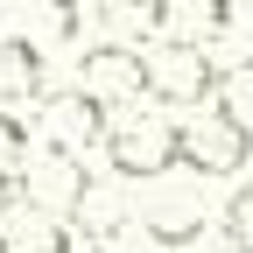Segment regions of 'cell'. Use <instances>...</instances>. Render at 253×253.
Wrapping results in <instances>:
<instances>
[{
	"mask_svg": "<svg viewBox=\"0 0 253 253\" xmlns=\"http://www.w3.org/2000/svg\"><path fill=\"white\" fill-rule=\"evenodd\" d=\"M218 78L211 42H183V36H155L141 49V99L155 106H204Z\"/></svg>",
	"mask_w": 253,
	"mask_h": 253,
	"instance_id": "1",
	"label": "cell"
},
{
	"mask_svg": "<svg viewBox=\"0 0 253 253\" xmlns=\"http://www.w3.org/2000/svg\"><path fill=\"white\" fill-rule=\"evenodd\" d=\"M99 155H106L113 183H155V176H169V169H176V120H162V113L106 120Z\"/></svg>",
	"mask_w": 253,
	"mask_h": 253,
	"instance_id": "2",
	"label": "cell"
},
{
	"mask_svg": "<svg viewBox=\"0 0 253 253\" xmlns=\"http://www.w3.org/2000/svg\"><path fill=\"white\" fill-rule=\"evenodd\" d=\"M246 155H253V134H246V126H232L225 113H190V120L176 126V169H190L197 183L239 176Z\"/></svg>",
	"mask_w": 253,
	"mask_h": 253,
	"instance_id": "3",
	"label": "cell"
},
{
	"mask_svg": "<svg viewBox=\"0 0 253 253\" xmlns=\"http://www.w3.org/2000/svg\"><path fill=\"white\" fill-rule=\"evenodd\" d=\"M106 106L99 99H91V91H56V99H42V113H36V141L42 148H56V155H78V162H84V155H99V141H106Z\"/></svg>",
	"mask_w": 253,
	"mask_h": 253,
	"instance_id": "4",
	"label": "cell"
},
{
	"mask_svg": "<svg viewBox=\"0 0 253 253\" xmlns=\"http://www.w3.org/2000/svg\"><path fill=\"white\" fill-rule=\"evenodd\" d=\"M78 91H91L106 113L141 106V49L134 42H99L78 56Z\"/></svg>",
	"mask_w": 253,
	"mask_h": 253,
	"instance_id": "5",
	"label": "cell"
},
{
	"mask_svg": "<svg viewBox=\"0 0 253 253\" xmlns=\"http://www.w3.org/2000/svg\"><path fill=\"white\" fill-rule=\"evenodd\" d=\"M71 225L84 232L91 253H120L126 246V225H134V211H126V183H91L78 190V204H71Z\"/></svg>",
	"mask_w": 253,
	"mask_h": 253,
	"instance_id": "6",
	"label": "cell"
},
{
	"mask_svg": "<svg viewBox=\"0 0 253 253\" xmlns=\"http://www.w3.org/2000/svg\"><path fill=\"white\" fill-rule=\"evenodd\" d=\"M0 253H71V218L28 197H0Z\"/></svg>",
	"mask_w": 253,
	"mask_h": 253,
	"instance_id": "7",
	"label": "cell"
},
{
	"mask_svg": "<svg viewBox=\"0 0 253 253\" xmlns=\"http://www.w3.org/2000/svg\"><path fill=\"white\" fill-rule=\"evenodd\" d=\"M134 225H141L148 246H162V253H190V246L204 239V204H197V190H190V197H155Z\"/></svg>",
	"mask_w": 253,
	"mask_h": 253,
	"instance_id": "8",
	"label": "cell"
},
{
	"mask_svg": "<svg viewBox=\"0 0 253 253\" xmlns=\"http://www.w3.org/2000/svg\"><path fill=\"white\" fill-rule=\"evenodd\" d=\"M42 84H49V56L42 42L28 36H0V99L7 106H28V99H42Z\"/></svg>",
	"mask_w": 253,
	"mask_h": 253,
	"instance_id": "9",
	"label": "cell"
},
{
	"mask_svg": "<svg viewBox=\"0 0 253 253\" xmlns=\"http://www.w3.org/2000/svg\"><path fill=\"white\" fill-rule=\"evenodd\" d=\"M232 21H239V7H232V0H169V21H162V36L176 28L183 42H218Z\"/></svg>",
	"mask_w": 253,
	"mask_h": 253,
	"instance_id": "10",
	"label": "cell"
},
{
	"mask_svg": "<svg viewBox=\"0 0 253 253\" xmlns=\"http://www.w3.org/2000/svg\"><path fill=\"white\" fill-rule=\"evenodd\" d=\"M99 21L113 28V42H155L169 21V0H99Z\"/></svg>",
	"mask_w": 253,
	"mask_h": 253,
	"instance_id": "11",
	"label": "cell"
},
{
	"mask_svg": "<svg viewBox=\"0 0 253 253\" xmlns=\"http://www.w3.org/2000/svg\"><path fill=\"white\" fill-rule=\"evenodd\" d=\"M211 106L225 113L232 126H246V134H253V56H239V63H225V71L211 78Z\"/></svg>",
	"mask_w": 253,
	"mask_h": 253,
	"instance_id": "12",
	"label": "cell"
},
{
	"mask_svg": "<svg viewBox=\"0 0 253 253\" xmlns=\"http://www.w3.org/2000/svg\"><path fill=\"white\" fill-rule=\"evenodd\" d=\"M28 14H36V28H42L36 42H78V36H84L78 0H28Z\"/></svg>",
	"mask_w": 253,
	"mask_h": 253,
	"instance_id": "13",
	"label": "cell"
},
{
	"mask_svg": "<svg viewBox=\"0 0 253 253\" xmlns=\"http://www.w3.org/2000/svg\"><path fill=\"white\" fill-rule=\"evenodd\" d=\"M218 232H225L232 253H253V183H239L232 197H225V211H218Z\"/></svg>",
	"mask_w": 253,
	"mask_h": 253,
	"instance_id": "14",
	"label": "cell"
},
{
	"mask_svg": "<svg viewBox=\"0 0 253 253\" xmlns=\"http://www.w3.org/2000/svg\"><path fill=\"white\" fill-rule=\"evenodd\" d=\"M246 21H253V0H246Z\"/></svg>",
	"mask_w": 253,
	"mask_h": 253,
	"instance_id": "15",
	"label": "cell"
}]
</instances>
